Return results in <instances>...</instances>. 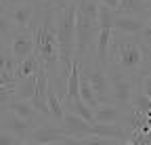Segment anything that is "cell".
Returning <instances> with one entry per match:
<instances>
[{
    "instance_id": "4",
    "label": "cell",
    "mask_w": 151,
    "mask_h": 145,
    "mask_svg": "<svg viewBox=\"0 0 151 145\" xmlns=\"http://www.w3.org/2000/svg\"><path fill=\"white\" fill-rule=\"evenodd\" d=\"M0 128L11 133L17 141H27V137H29V133L34 128V124L21 120L19 116H15L9 110H2V116H0Z\"/></svg>"
},
{
    "instance_id": "14",
    "label": "cell",
    "mask_w": 151,
    "mask_h": 145,
    "mask_svg": "<svg viewBox=\"0 0 151 145\" xmlns=\"http://www.w3.org/2000/svg\"><path fill=\"white\" fill-rule=\"evenodd\" d=\"M63 107H65V112H71V114H76V116H80L84 122L94 124V112L90 110L88 105L82 103L80 97H78V99H73V101H63Z\"/></svg>"
},
{
    "instance_id": "25",
    "label": "cell",
    "mask_w": 151,
    "mask_h": 145,
    "mask_svg": "<svg viewBox=\"0 0 151 145\" xmlns=\"http://www.w3.org/2000/svg\"><path fill=\"white\" fill-rule=\"evenodd\" d=\"M143 2H145V6H151V0H143Z\"/></svg>"
},
{
    "instance_id": "18",
    "label": "cell",
    "mask_w": 151,
    "mask_h": 145,
    "mask_svg": "<svg viewBox=\"0 0 151 145\" xmlns=\"http://www.w3.org/2000/svg\"><path fill=\"white\" fill-rule=\"evenodd\" d=\"M15 86H17V84L0 86V110H4V107L15 99Z\"/></svg>"
},
{
    "instance_id": "31",
    "label": "cell",
    "mask_w": 151,
    "mask_h": 145,
    "mask_svg": "<svg viewBox=\"0 0 151 145\" xmlns=\"http://www.w3.org/2000/svg\"><path fill=\"white\" fill-rule=\"evenodd\" d=\"M0 116H2V110H0Z\"/></svg>"
},
{
    "instance_id": "21",
    "label": "cell",
    "mask_w": 151,
    "mask_h": 145,
    "mask_svg": "<svg viewBox=\"0 0 151 145\" xmlns=\"http://www.w3.org/2000/svg\"><path fill=\"white\" fill-rule=\"evenodd\" d=\"M71 2H76V0H50L46 6H50V9H63V6H67Z\"/></svg>"
},
{
    "instance_id": "22",
    "label": "cell",
    "mask_w": 151,
    "mask_h": 145,
    "mask_svg": "<svg viewBox=\"0 0 151 145\" xmlns=\"http://www.w3.org/2000/svg\"><path fill=\"white\" fill-rule=\"evenodd\" d=\"M97 2L107 6V9H111V11H116V6H118V0H97Z\"/></svg>"
},
{
    "instance_id": "20",
    "label": "cell",
    "mask_w": 151,
    "mask_h": 145,
    "mask_svg": "<svg viewBox=\"0 0 151 145\" xmlns=\"http://www.w3.org/2000/svg\"><path fill=\"white\" fill-rule=\"evenodd\" d=\"M23 2H27V0H0V4H2V9H4V13H9V11H13L15 6H19V4H23Z\"/></svg>"
},
{
    "instance_id": "19",
    "label": "cell",
    "mask_w": 151,
    "mask_h": 145,
    "mask_svg": "<svg viewBox=\"0 0 151 145\" xmlns=\"http://www.w3.org/2000/svg\"><path fill=\"white\" fill-rule=\"evenodd\" d=\"M19 141L11 135V133H6V131H2L0 128V145H17Z\"/></svg>"
},
{
    "instance_id": "11",
    "label": "cell",
    "mask_w": 151,
    "mask_h": 145,
    "mask_svg": "<svg viewBox=\"0 0 151 145\" xmlns=\"http://www.w3.org/2000/svg\"><path fill=\"white\" fill-rule=\"evenodd\" d=\"M46 105H48V116L52 118V122L55 124H61V120L65 116V107H63L61 97L57 95L55 86L50 84V80H48V88H46Z\"/></svg>"
},
{
    "instance_id": "23",
    "label": "cell",
    "mask_w": 151,
    "mask_h": 145,
    "mask_svg": "<svg viewBox=\"0 0 151 145\" xmlns=\"http://www.w3.org/2000/svg\"><path fill=\"white\" fill-rule=\"evenodd\" d=\"M4 50H9V44H6L2 38H0V53H4Z\"/></svg>"
},
{
    "instance_id": "17",
    "label": "cell",
    "mask_w": 151,
    "mask_h": 145,
    "mask_svg": "<svg viewBox=\"0 0 151 145\" xmlns=\"http://www.w3.org/2000/svg\"><path fill=\"white\" fill-rule=\"evenodd\" d=\"M13 32H15V25L11 23V19L6 17V13H0V38L9 44L11 38H13Z\"/></svg>"
},
{
    "instance_id": "2",
    "label": "cell",
    "mask_w": 151,
    "mask_h": 145,
    "mask_svg": "<svg viewBox=\"0 0 151 145\" xmlns=\"http://www.w3.org/2000/svg\"><path fill=\"white\" fill-rule=\"evenodd\" d=\"M99 34V2L76 0V59L84 61L94 50Z\"/></svg>"
},
{
    "instance_id": "29",
    "label": "cell",
    "mask_w": 151,
    "mask_h": 145,
    "mask_svg": "<svg viewBox=\"0 0 151 145\" xmlns=\"http://www.w3.org/2000/svg\"><path fill=\"white\" fill-rule=\"evenodd\" d=\"M149 76H151V67H149Z\"/></svg>"
},
{
    "instance_id": "28",
    "label": "cell",
    "mask_w": 151,
    "mask_h": 145,
    "mask_svg": "<svg viewBox=\"0 0 151 145\" xmlns=\"http://www.w3.org/2000/svg\"><path fill=\"white\" fill-rule=\"evenodd\" d=\"M0 13H4V9H2V4H0Z\"/></svg>"
},
{
    "instance_id": "30",
    "label": "cell",
    "mask_w": 151,
    "mask_h": 145,
    "mask_svg": "<svg viewBox=\"0 0 151 145\" xmlns=\"http://www.w3.org/2000/svg\"><path fill=\"white\" fill-rule=\"evenodd\" d=\"M80 145H86V143H82V141H80Z\"/></svg>"
},
{
    "instance_id": "8",
    "label": "cell",
    "mask_w": 151,
    "mask_h": 145,
    "mask_svg": "<svg viewBox=\"0 0 151 145\" xmlns=\"http://www.w3.org/2000/svg\"><path fill=\"white\" fill-rule=\"evenodd\" d=\"M145 23H147L145 17H137V15H118V13H116V19H113V30L120 32V34H126V36H141Z\"/></svg>"
},
{
    "instance_id": "5",
    "label": "cell",
    "mask_w": 151,
    "mask_h": 145,
    "mask_svg": "<svg viewBox=\"0 0 151 145\" xmlns=\"http://www.w3.org/2000/svg\"><path fill=\"white\" fill-rule=\"evenodd\" d=\"M9 50L17 61L34 55V34L29 30H15L9 42Z\"/></svg>"
},
{
    "instance_id": "12",
    "label": "cell",
    "mask_w": 151,
    "mask_h": 145,
    "mask_svg": "<svg viewBox=\"0 0 151 145\" xmlns=\"http://www.w3.org/2000/svg\"><path fill=\"white\" fill-rule=\"evenodd\" d=\"M116 13L118 15H137V17L147 19V6L143 0H118Z\"/></svg>"
},
{
    "instance_id": "9",
    "label": "cell",
    "mask_w": 151,
    "mask_h": 145,
    "mask_svg": "<svg viewBox=\"0 0 151 145\" xmlns=\"http://www.w3.org/2000/svg\"><path fill=\"white\" fill-rule=\"evenodd\" d=\"M6 17L11 19V23L15 25V30H27V25L32 23V19L36 17V4L32 2V0H27V2L15 6L13 11L6 13Z\"/></svg>"
},
{
    "instance_id": "26",
    "label": "cell",
    "mask_w": 151,
    "mask_h": 145,
    "mask_svg": "<svg viewBox=\"0 0 151 145\" xmlns=\"http://www.w3.org/2000/svg\"><path fill=\"white\" fill-rule=\"evenodd\" d=\"M38 2H44V4H48V2H50V0H38Z\"/></svg>"
},
{
    "instance_id": "13",
    "label": "cell",
    "mask_w": 151,
    "mask_h": 145,
    "mask_svg": "<svg viewBox=\"0 0 151 145\" xmlns=\"http://www.w3.org/2000/svg\"><path fill=\"white\" fill-rule=\"evenodd\" d=\"M36 82H38V74L17 80V86H15V99H17V101H29L32 95H34V90H36Z\"/></svg>"
},
{
    "instance_id": "1",
    "label": "cell",
    "mask_w": 151,
    "mask_h": 145,
    "mask_svg": "<svg viewBox=\"0 0 151 145\" xmlns=\"http://www.w3.org/2000/svg\"><path fill=\"white\" fill-rule=\"evenodd\" d=\"M27 30L34 34V53L40 59V65L46 69L48 78L57 74L59 65V48H57V34H55V9L44 6L40 19L29 23Z\"/></svg>"
},
{
    "instance_id": "27",
    "label": "cell",
    "mask_w": 151,
    "mask_h": 145,
    "mask_svg": "<svg viewBox=\"0 0 151 145\" xmlns=\"http://www.w3.org/2000/svg\"><path fill=\"white\" fill-rule=\"evenodd\" d=\"M120 145H132V143H130V141H124V143H120Z\"/></svg>"
},
{
    "instance_id": "15",
    "label": "cell",
    "mask_w": 151,
    "mask_h": 145,
    "mask_svg": "<svg viewBox=\"0 0 151 145\" xmlns=\"http://www.w3.org/2000/svg\"><path fill=\"white\" fill-rule=\"evenodd\" d=\"M38 69H40V59L36 57V53L25 59H21L17 63V69H15V78L21 80V78H27V76H34L38 74Z\"/></svg>"
},
{
    "instance_id": "16",
    "label": "cell",
    "mask_w": 151,
    "mask_h": 145,
    "mask_svg": "<svg viewBox=\"0 0 151 145\" xmlns=\"http://www.w3.org/2000/svg\"><path fill=\"white\" fill-rule=\"evenodd\" d=\"M128 110H130L132 114L147 116V114L151 112V101L141 93V90L134 88V93H132V97H130V103H128Z\"/></svg>"
},
{
    "instance_id": "10",
    "label": "cell",
    "mask_w": 151,
    "mask_h": 145,
    "mask_svg": "<svg viewBox=\"0 0 151 145\" xmlns=\"http://www.w3.org/2000/svg\"><path fill=\"white\" fill-rule=\"evenodd\" d=\"M4 110L13 112L15 116H19L21 120H25V122H29V124H34V128L40 124V122H38V116H40V114H38L34 107H32L29 101H17V99H13V101L4 107ZM42 118H44V116H42Z\"/></svg>"
},
{
    "instance_id": "3",
    "label": "cell",
    "mask_w": 151,
    "mask_h": 145,
    "mask_svg": "<svg viewBox=\"0 0 151 145\" xmlns=\"http://www.w3.org/2000/svg\"><path fill=\"white\" fill-rule=\"evenodd\" d=\"M105 71H107V78H109L113 103H116L118 107H122V110H128L130 97H132V93H134V78L128 76L126 71H122L118 65H113V63H107Z\"/></svg>"
},
{
    "instance_id": "6",
    "label": "cell",
    "mask_w": 151,
    "mask_h": 145,
    "mask_svg": "<svg viewBox=\"0 0 151 145\" xmlns=\"http://www.w3.org/2000/svg\"><path fill=\"white\" fill-rule=\"evenodd\" d=\"M67 137L63 135V131L57 124H38L36 128H32L27 143H36V145H52V143H61Z\"/></svg>"
},
{
    "instance_id": "7",
    "label": "cell",
    "mask_w": 151,
    "mask_h": 145,
    "mask_svg": "<svg viewBox=\"0 0 151 145\" xmlns=\"http://www.w3.org/2000/svg\"><path fill=\"white\" fill-rule=\"evenodd\" d=\"M46 88H48V74H46V69L40 65V69H38V82H36V90H34V95L29 99L32 107L44 118H50L48 116V105H46Z\"/></svg>"
},
{
    "instance_id": "24",
    "label": "cell",
    "mask_w": 151,
    "mask_h": 145,
    "mask_svg": "<svg viewBox=\"0 0 151 145\" xmlns=\"http://www.w3.org/2000/svg\"><path fill=\"white\" fill-rule=\"evenodd\" d=\"M17 145H36V143H27V141H19ZM52 145H57V143H52Z\"/></svg>"
}]
</instances>
